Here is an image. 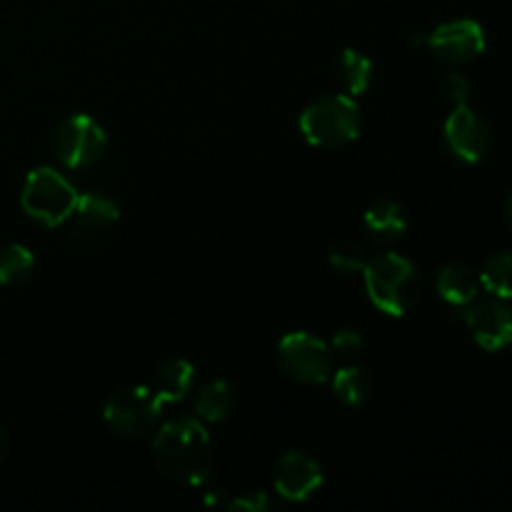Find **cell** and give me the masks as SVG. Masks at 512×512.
Segmentation results:
<instances>
[{
  "label": "cell",
  "instance_id": "obj_1",
  "mask_svg": "<svg viewBox=\"0 0 512 512\" xmlns=\"http://www.w3.org/2000/svg\"><path fill=\"white\" fill-rule=\"evenodd\" d=\"M153 458L160 473L185 488H200L213 473V443L195 418H178L155 435Z\"/></svg>",
  "mask_w": 512,
  "mask_h": 512
},
{
  "label": "cell",
  "instance_id": "obj_2",
  "mask_svg": "<svg viewBox=\"0 0 512 512\" xmlns=\"http://www.w3.org/2000/svg\"><path fill=\"white\" fill-rule=\"evenodd\" d=\"M363 273L368 298L385 315L400 318V315L410 313L420 303L423 278H420L418 268L408 258H403V255H378V258L368 260Z\"/></svg>",
  "mask_w": 512,
  "mask_h": 512
},
{
  "label": "cell",
  "instance_id": "obj_3",
  "mask_svg": "<svg viewBox=\"0 0 512 512\" xmlns=\"http://www.w3.org/2000/svg\"><path fill=\"white\" fill-rule=\"evenodd\" d=\"M303 138L313 148H343L360 135V108L350 95L315 100L300 115Z\"/></svg>",
  "mask_w": 512,
  "mask_h": 512
},
{
  "label": "cell",
  "instance_id": "obj_4",
  "mask_svg": "<svg viewBox=\"0 0 512 512\" xmlns=\"http://www.w3.org/2000/svg\"><path fill=\"white\" fill-rule=\"evenodd\" d=\"M23 210L45 228L63 225L73 210L78 193L53 168H38L28 175L23 188Z\"/></svg>",
  "mask_w": 512,
  "mask_h": 512
},
{
  "label": "cell",
  "instance_id": "obj_5",
  "mask_svg": "<svg viewBox=\"0 0 512 512\" xmlns=\"http://www.w3.org/2000/svg\"><path fill=\"white\" fill-rule=\"evenodd\" d=\"M55 155L70 170H85L100 163L108 150V135L90 115H70L55 130Z\"/></svg>",
  "mask_w": 512,
  "mask_h": 512
},
{
  "label": "cell",
  "instance_id": "obj_6",
  "mask_svg": "<svg viewBox=\"0 0 512 512\" xmlns=\"http://www.w3.org/2000/svg\"><path fill=\"white\" fill-rule=\"evenodd\" d=\"M280 368L298 383L320 385L333 375V350L308 333H290L278 345Z\"/></svg>",
  "mask_w": 512,
  "mask_h": 512
},
{
  "label": "cell",
  "instance_id": "obj_7",
  "mask_svg": "<svg viewBox=\"0 0 512 512\" xmlns=\"http://www.w3.org/2000/svg\"><path fill=\"white\" fill-rule=\"evenodd\" d=\"M160 410L148 388H128L108 400L103 418L120 438H145L158 425Z\"/></svg>",
  "mask_w": 512,
  "mask_h": 512
},
{
  "label": "cell",
  "instance_id": "obj_8",
  "mask_svg": "<svg viewBox=\"0 0 512 512\" xmlns=\"http://www.w3.org/2000/svg\"><path fill=\"white\" fill-rule=\"evenodd\" d=\"M430 53L448 65H465L483 55L485 30L478 20H450L423 38Z\"/></svg>",
  "mask_w": 512,
  "mask_h": 512
},
{
  "label": "cell",
  "instance_id": "obj_9",
  "mask_svg": "<svg viewBox=\"0 0 512 512\" xmlns=\"http://www.w3.org/2000/svg\"><path fill=\"white\" fill-rule=\"evenodd\" d=\"M118 218L120 210L113 200L100 193H85L78 195L63 225H68L70 240L80 245H93L108 238L110 230L118 225Z\"/></svg>",
  "mask_w": 512,
  "mask_h": 512
},
{
  "label": "cell",
  "instance_id": "obj_10",
  "mask_svg": "<svg viewBox=\"0 0 512 512\" xmlns=\"http://www.w3.org/2000/svg\"><path fill=\"white\" fill-rule=\"evenodd\" d=\"M445 143L463 163H480L490 150V128L468 103L455 105L445 120Z\"/></svg>",
  "mask_w": 512,
  "mask_h": 512
},
{
  "label": "cell",
  "instance_id": "obj_11",
  "mask_svg": "<svg viewBox=\"0 0 512 512\" xmlns=\"http://www.w3.org/2000/svg\"><path fill=\"white\" fill-rule=\"evenodd\" d=\"M465 323L483 350L498 353L512 345V308L503 298H475L465 308Z\"/></svg>",
  "mask_w": 512,
  "mask_h": 512
},
{
  "label": "cell",
  "instance_id": "obj_12",
  "mask_svg": "<svg viewBox=\"0 0 512 512\" xmlns=\"http://www.w3.org/2000/svg\"><path fill=\"white\" fill-rule=\"evenodd\" d=\"M323 488V470L310 455L285 453L275 468V493L290 503H305Z\"/></svg>",
  "mask_w": 512,
  "mask_h": 512
},
{
  "label": "cell",
  "instance_id": "obj_13",
  "mask_svg": "<svg viewBox=\"0 0 512 512\" xmlns=\"http://www.w3.org/2000/svg\"><path fill=\"white\" fill-rule=\"evenodd\" d=\"M195 383V368L188 363V360H168V363L160 365L153 373V380H150L148 390L155 398V403L163 408V405L180 403L185 395L193 390Z\"/></svg>",
  "mask_w": 512,
  "mask_h": 512
},
{
  "label": "cell",
  "instance_id": "obj_14",
  "mask_svg": "<svg viewBox=\"0 0 512 512\" xmlns=\"http://www.w3.org/2000/svg\"><path fill=\"white\" fill-rule=\"evenodd\" d=\"M365 230L370 238L383 248L400 243L408 233V218H405L403 208L393 200H380V203L370 205L365 213Z\"/></svg>",
  "mask_w": 512,
  "mask_h": 512
},
{
  "label": "cell",
  "instance_id": "obj_15",
  "mask_svg": "<svg viewBox=\"0 0 512 512\" xmlns=\"http://www.w3.org/2000/svg\"><path fill=\"white\" fill-rule=\"evenodd\" d=\"M480 280L463 263H450L438 275V293L453 308H468L478 298Z\"/></svg>",
  "mask_w": 512,
  "mask_h": 512
},
{
  "label": "cell",
  "instance_id": "obj_16",
  "mask_svg": "<svg viewBox=\"0 0 512 512\" xmlns=\"http://www.w3.org/2000/svg\"><path fill=\"white\" fill-rule=\"evenodd\" d=\"M330 380H333L335 398L348 405V408H360L373 395V378L358 365H345L343 370L330 375Z\"/></svg>",
  "mask_w": 512,
  "mask_h": 512
},
{
  "label": "cell",
  "instance_id": "obj_17",
  "mask_svg": "<svg viewBox=\"0 0 512 512\" xmlns=\"http://www.w3.org/2000/svg\"><path fill=\"white\" fill-rule=\"evenodd\" d=\"M335 78L348 95H360L370 88L373 80V63L358 50H343L335 60Z\"/></svg>",
  "mask_w": 512,
  "mask_h": 512
},
{
  "label": "cell",
  "instance_id": "obj_18",
  "mask_svg": "<svg viewBox=\"0 0 512 512\" xmlns=\"http://www.w3.org/2000/svg\"><path fill=\"white\" fill-rule=\"evenodd\" d=\"M235 395L233 388L223 380H215L208 383L195 398V415L205 423H220V420L228 418V413L233 410Z\"/></svg>",
  "mask_w": 512,
  "mask_h": 512
},
{
  "label": "cell",
  "instance_id": "obj_19",
  "mask_svg": "<svg viewBox=\"0 0 512 512\" xmlns=\"http://www.w3.org/2000/svg\"><path fill=\"white\" fill-rule=\"evenodd\" d=\"M480 285L493 298L512 300V253H498L485 260L480 270Z\"/></svg>",
  "mask_w": 512,
  "mask_h": 512
},
{
  "label": "cell",
  "instance_id": "obj_20",
  "mask_svg": "<svg viewBox=\"0 0 512 512\" xmlns=\"http://www.w3.org/2000/svg\"><path fill=\"white\" fill-rule=\"evenodd\" d=\"M33 253L23 245H8L0 250V285H20L33 273Z\"/></svg>",
  "mask_w": 512,
  "mask_h": 512
},
{
  "label": "cell",
  "instance_id": "obj_21",
  "mask_svg": "<svg viewBox=\"0 0 512 512\" xmlns=\"http://www.w3.org/2000/svg\"><path fill=\"white\" fill-rule=\"evenodd\" d=\"M330 265L340 273H363L368 265V253L355 240H343L330 250Z\"/></svg>",
  "mask_w": 512,
  "mask_h": 512
},
{
  "label": "cell",
  "instance_id": "obj_22",
  "mask_svg": "<svg viewBox=\"0 0 512 512\" xmlns=\"http://www.w3.org/2000/svg\"><path fill=\"white\" fill-rule=\"evenodd\" d=\"M330 350H333V358L343 360V363H353L363 353V338L355 330H340L333 343H330Z\"/></svg>",
  "mask_w": 512,
  "mask_h": 512
},
{
  "label": "cell",
  "instance_id": "obj_23",
  "mask_svg": "<svg viewBox=\"0 0 512 512\" xmlns=\"http://www.w3.org/2000/svg\"><path fill=\"white\" fill-rule=\"evenodd\" d=\"M440 93H443V100L448 105H463L468 103V95H470V83L465 75L460 73H450L448 78L443 80V85H440Z\"/></svg>",
  "mask_w": 512,
  "mask_h": 512
},
{
  "label": "cell",
  "instance_id": "obj_24",
  "mask_svg": "<svg viewBox=\"0 0 512 512\" xmlns=\"http://www.w3.org/2000/svg\"><path fill=\"white\" fill-rule=\"evenodd\" d=\"M228 510H243V512H268L273 510V500H270L268 493H243L240 498L230 500Z\"/></svg>",
  "mask_w": 512,
  "mask_h": 512
},
{
  "label": "cell",
  "instance_id": "obj_25",
  "mask_svg": "<svg viewBox=\"0 0 512 512\" xmlns=\"http://www.w3.org/2000/svg\"><path fill=\"white\" fill-rule=\"evenodd\" d=\"M5 453H8V438H5V433L0 430V463H3Z\"/></svg>",
  "mask_w": 512,
  "mask_h": 512
},
{
  "label": "cell",
  "instance_id": "obj_26",
  "mask_svg": "<svg viewBox=\"0 0 512 512\" xmlns=\"http://www.w3.org/2000/svg\"><path fill=\"white\" fill-rule=\"evenodd\" d=\"M508 218H510V225H512V195H510V200H508Z\"/></svg>",
  "mask_w": 512,
  "mask_h": 512
}]
</instances>
